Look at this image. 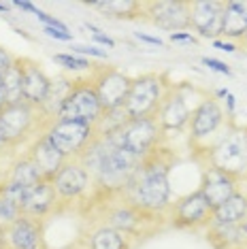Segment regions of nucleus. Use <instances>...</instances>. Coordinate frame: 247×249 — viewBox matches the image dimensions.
Instances as JSON below:
<instances>
[{
    "mask_svg": "<svg viewBox=\"0 0 247 249\" xmlns=\"http://www.w3.org/2000/svg\"><path fill=\"white\" fill-rule=\"evenodd\" d=\"M171 164V154L156 147L141 160L126 188L122 190L124 202H128L143 215H156L168 209L171 205V181H168Z\"/></svg>",
    "mask_w": 247,
    "mask_h": 249,
    "instance_id": "nucleus-1",
    "label": "nucleus"
},
{
    "mask_svg": "<svg viewBox=\"0 0 247 249\" xmlns=\"http://www.w3.org/2000/svg\"><path fill=\"white\" fill-rule=\"evenodd\" d=\"M77 160L89 173L92 185H96L103 194L122 192L141 164V158L120 147L113 134L96 137Z\"/></svg>",
    "mask_w": 247,
    "mask_h": 249,
    "instance_id": "nucleus-2",
    "label": "nucleus"
},
{
    "mask_svg": "<svg viewBox=\"0 0 247 249\" xmlns=\"http://www.w3.org/2000/svg\"><path fill=\"white\" fill-rule=\"evenodd\" d=\"M171 88L164 75L160 72H145L132 79L130 92L124 103L128 120H145V117H156L162 100Z\"/></svg>",
    "mask_w": 247,
    "mask_h": 249,
    "instance_id": "nucleus-3",
    "label": "nucleus"
},
{
    "mask_svg": "<svg viewBox=\"0 0 247 249\" xmlns=\"http://www.w3.org/2000/svg\"><path fill=\"white\" fill-rule=\"evenodd\" d=\"M209 168L222 171L234 179L247 177V130L230 126V130L217 141L207 154Z\"/></svg>",
    "mask_w": 247,
    "mask_h": 249,
    "instance_id": "nucleus-4",
    "label": "nucleus"
},
{
    "mask_svg": "<svg viewBox=\"0 0 247 249\" xmlns=\"http://www.w3.org/2000/svg\"><path fill=\"white\" fill-rule=\"evenodd\" d=\"M45 139L66 160H77L89 147V143L96 139V128H94V124H86V122L55 120L45 130Z\"/></svg>",
    "mask_w": 247,
    "mask_h": 249,
    "instance_id": "nucleus-5",
    "label": "nucleus"
},
{
    "mask_svg": "<svg viewBox=\"0 0 247 249\" xmlns=\"http://www.w3.org/2000/svg\"><path fill=\"white\" fill-rule=\"evenodd\" d=\"M100 115H103V107H100L96 89L92 86V79H77L55 120L96 124Z\"/></svg>",
    "mask_w": 247,
    "mask_h": 249,
    "instance_id": "nucleus-6",
    "label": "nucleus"
},
{
    "mask_svg": "<svg viewBox=\"0 0 247 249\" xmlns=\"http://www.w3.org/2000/svg\"><path fill=\"white\" fill-rule=\"evenodd\" d=\"M162 134L164 132L160 130L158 120L156 117H145V120H130L122 130L113 132V137L128 154L143 160L145 156L158 147Z\"/></svg>",
    "mask_w": 247,
    "mask_h": 249,
    "instance_id": "nucleus-7",
    "label": "nucleus"
},
{
    "mask_svg": "<svg viewBox=\"0 0 247 249\" xmlns=\"http://www.w3.org/2000/svg\"><path fill=\"white\" fill-rule=\"evenodd\" d=\"M89 79H92V86L96 89L103 111L122 109L132 86L130 77L124 75L122 71L113 69V66H98V69L92 71Z\"/></svg>",
    "mask_w": 247,
    "mask_h": 249,
    "instance_id": "nucleus-8",
    "label": "nucleus"
},
{
    "mask_svg": "<svg viewBox=\"0 0 247 249\" xmlns=\"http://www.w3.org/2000/svg\"><path fill=\"white\" fill-rule=\"evenodd\" d=\"M36 111L38 109L26 103L2 107V111H0V134L4 137L9 147H15L28 139V134L35 128Z\"/></svg>",
    "mask_w": 247,
    "mask_h": 249,
    "instance_id": "nucleus-9",
    "label": "nucleus"
},
{
    "mask_svg": "<svg viewBox=\"0 0 247 249\" xmlns=\"http://www.w3.org/2000/svg\"><path fill=\"white\" fill-rule=\"evenodd\" d=\"M145 18L162 30L181 32L190 28V2L181 0H158L145 2Z\"/></svg>",
    "mask_w": 247,
    "mask_h": 249,
    "instance_id": "nucleus-10",
    "label": "nucleus"
},
{
    "mask_svg": "<svg viewBox=\"0 0 247 249\" xmlns=\"http://www.w3.org/2000/svg\"><path fill=\"white\" fill-rule=\"evenodd\" d=\"M190 28L200 36L215 38L224 30V0H194L190 2Z\"/></svg>",
    "mask_w": 247,
    "mask_h": 249,
    "instance_id": "nucleus-11",
    "label": "nucleus"
},
{
    "mask_svg": "<svg viewBox=\"0 0 247 249\" xmlns=\"http://www.w3.org/2000/svg\"><path fill=\"white\" fill-rule=\"evenodd\" d=\"M211 213L213 207L200 190L192 192V194L183 196L181 200L173 209V226L175 228H198L205 226L207 222L211 224Z\"/></svg>",
    "mask_w": 247,
    "mask_h": 249,
    "instance_id": "nucleus-12",
    "label": "nucleus"
},
{
    "mask_svg": "<svg viewBox=\"0 0 247 249\" xmlns=\"http://www.w3.org/2000/svg\"><path fill=\"white\" fill-rule=\"evenodd\" d=\"M18 66L21 71V96L24 103L41 109V105L45 103V96L49 92L52 79L45 75V71L41 69V64L30 58H18Z\"/></svg>",
    "mask_w": 247,
    "mask_h": 249,
    "instance_id": "nucleus-13",
    "label": "nucleus"
},
{
    "mask_svg": "<svg viewBox=\"0 0 247 249\" xmlns=\"http://www.w3.org/2000/svg\"><path fill=\"white\" fill-rule=\"evenodd\" d=\"M52 183L60 200H75L89 190L92 177L79 160H69L52 179Z\"/></svg>",
    "mask_w": 247,
    "mask_h": 249,
    "instance_id": "nucleus-14",
    "label": "nucleus"
},
{
    "mask_svg": "<svg viewBox=\"0 0 247 249\" xmlns=\"http://www.w3.org/2000/svg\"><path fill=\"white\" fill-rule=\"evenodd\" d=\"M190 117H192V111H190L188 103H185L181 89L171 86L168 92L162 100L158 113H156V120H158V126L162 132H171V130H181L190 124Z\"/></svg>",
    "mask_w": 247,
    "mask_h": 249,
    "instance_id": "nucleus-15",
    "label": "nucleus"
},
{
    "mask_svg": "<svg viewBox=\"0 0 247 249\" xmlns=\"http://www.w3.org/2000/svg\"><path fill=\"white\" fill-rule=\"evenodd\" d=\"M224 124V109L220 107L215 98L207 96L200 100V105L192 111L190 117V139L192 141H203L209 139L211 134H215L220 126Z\"/></svg>",
    "mask_w": 247,
    "mask_h": 249,
    "instance_id": "nucleus-16",
    "label": "nucleus"
},
{
    "mask_svg": "<svg viewBox=\"0 0 247 249\" xmlns=\"http://www.w3.org/2000/svg\"><path fill=\"white\" fill-rule=\"evenodd\" d=\"M4 232H7L11 249H45L43 226L35 217L19 215L15 222H11L7 226Z\"/></svg>",
    "mask_w": 247,
    "mask_h": 249,
    "instance_id": "nucleus-17",
    "label": "nucleus"
},
{
    "mask_svg": "<svg viewBox=\"0 0 247 249\" xmlns=\"http://www.w3.org/2000/svg\"><path fill=\"white\" fill-rule=\"evenodd\" d=\"M237 185H239V179L230 177V175L222 171H215V168H207L203 175V183H200V192L209 200V205L215 209L222 202H226L230 196L237 194L239 192Z\"/></svg>",
    "mask_w": 247,
    "mask_h": 249,
    "instance_id": "nucleus-18",
    "label": "nucleus"
},
{
    "mask_svg": "<svg viewBox=\"0 0 247 249\" xmlns=\"http://www.w3.org/2000/svg\"><path fill=\"white\" fill-rule=\"evenodd\" d=\"M28 158L35 162V166L38 168V173H41V177L45 181H52L55 175H58L60 168L69 162L52 143H49L47 139H45V134H43V137H38L36 143L30 147V154H28Z\"/></svg>",
    "mask_w": 247,
    "mask_h": 249,
    "instance_id": "nucleus-19",
    "label": "nucleus"
},
{
    "mask_svg": "<svg viewBox=\"0 0 247 249\" xmlns=\"http://www.w3.org/2000/svg\"><path fill=\"white\" fill-rule=\"evenodd\" d=\"M55 200H58V194L53 190V183L52 181H41L36 188H32L28 192V198H26L24 207H21V215L43 219L55 207Z\"/></svg>",
    "mask_w": 247,
    "mask_h": 249,
    "instance_id": "nucleus-20",
    "label": "nucleus"
},
{
    "mask_svg": "<svg viewBox=\"0 0 247 249\" xmlns=\"http://www.w3.org/2000/svg\"><path fill=\"white\" fill-rule=\"evenodd\" d=\"M226 38L247 36V0H228L224 2V30Z\"/></svg>",
    "mask_w": 247,
    "mask_h": 249,
    "instance_id": "nucleus-21",
    "label": "nucleus"
},
{
    "mask_svg": "<svg viewBox=\"0 0 247 249\" xmlns=\"http://www.w3.org/2000/svg\"><path fill=\"white\" fill-rule=\"evenodd\" d=\"M247 219V196L243 192H237L230 196L226 202L213 209L211 213V226H232Z\"/></svg>",
    "mask_w": 247,
    "mask_h": 249,
    "instance_id": "nucleus-22",
    "label": "nucleus"
},
{
    "mask_svg": "<svg viewBox=\"0 0 247 249\" xmlns=\"http://www.w3.org/2000/svg\"><path fill=\"white\" fill-rule=\"evenodd\" d=\"M72 79H66V77H55L52 79V86H49V92L45 96V103L41 105V113L43 117H52V122H55V117H58V113L62 109V105H64L66 96L71 94L72 89Z\"/></svg>",
    "mask_w": 247,
    "mask_h": 249,
    "instance_id": "nucleus-23",
    "label": "nucleus"
},
{
    "mask_svg": "<svg viewBox=\"0 0 247 249\" xmlns=\"http://www.w3.org/2000/svg\"><path fill=\"white\" fill-rule=\"evenodd\" d=\"M88 7L98 9L115 19H137L145 15V2L134 0H103V2H86Z\"/></svg>",
    "mask_w": 247,
    "mask_h": 249,
    "instance_id": "nucleus-24",
    "label": "nucleus"
},
{
    "mask_svg": "<svg viewBox=\"0 0 247 249\" xmlns=\"http://www.w3.org/2000/svg\"><path fill=\"white\" fill-rule=\"evenodd\" d=\"M141 217L143 213H139L134 207H130L126 202L124 207H117L113 209L109 215H106V224L109 228H113L122 234H132V232L139 230V224H141Z\"/></svg>",
    "mask_w": 247,
    "mask_h": 249,
    "instance_id": "nucleus-25",
    "label": "nucleus"
},
{
    "mask_svg": "<svg viewBox=\"0 0 247 249\" xmlns=\"http://www.w3.org/2000/svg\"><path fill=\"white\" fill-rule=\"evenodd\" d=\"M89 249H128V239L109 226H100L89 236Z\"/></svg>",
    "mask_w": 247,
    "mask_h": 249,
    "instance_id": "nucleus-26",
    "label": "nucleus"
},
{
    "mask_svg": "<svg viewBox=\"0 0 247 249\" xmlns=\"http://www.w3.org/2000/svg\"><path fill=\"white\" fill-rule=\"evenodd\" d=\"M7 181H13V183H19L24 188H36L41 181H45L38 173V168L35 166V162L30 158H21L19 162H15V166L11 168V175Z\"/></svg>",
    "mask_w": 247,
    "mask_h": 249,
    "instance_id": "nucleus-27",
    "label": "nucleus"
},
{
    "mask_svg": "<svg viewBox=\"0 0 247 249\" xmlns=\"http://www.w3.org/2000/svg\"><path fill=\"white\" fill-rule=\"evenodd\" d=\"M2 88H4V105L24 103V96H21V71L18 66V58H15V64L2 75Z\"/></svg>",
    "mask_w": 247,
    "mask_h": 249,
    "instance_id": "nucleus-28",
    "label": "nucleus"
},
{
    "mask_svg": "<svg viewBox=\"0 0 247 249\" xmlns=\"http://www.w3.org/2000/svg\"><path fill=\"white\" fill-rule=\"evenodd\" d=\"M30 190L32 188H24V185L13 183V181H4V183L0 185V194L7 198L11 205L18 207L19 213H21V207H24V202H26V198H28V192H30Z\"/></svg>",
    "mask_w": 247,
    "mask_h": 249,
    "instance_id": "nucleus-29",
    "label": "nucleus"
},
{
    "mask_svg": "<svg viewBox=\"0 0 247 249\" xmlns=\"http://www.w3.org/2000/svg\"><path fill=\"white\" fill-rule=\"evenodd\" d=\"M53 62L60 64V66H64L66 71H88V69H92L89 60L81 58V55H77V53H55Z\"/></svg>",
    "mask_w": 247,
    "mask_h": 249,
    "instance_id": "nucleus-30",
    "label": "nucleus"
},
{
    "mask_svg": "<svg viewBox=\"0 0 247 249\" xmlns=\"http://www.w3.org/2000/svg\"><path fill=\"white\" fill-rule=\"evenodd\" d=\"M19 209L15 207V205H11V202L4 198L2 194H0V222L2 224H11V222H15V219L19 217Z\"/></svg>",
    "mask_w": 247,
    "mask_h": 249,
    "instance_id": "nucleus-31",
    "label": "nucleus"
},
{
    "mask_svg": "<svg viewBox=\"0 0 247 249\" xmlns=\"http://www.w3.org/2000/svg\"><path fill=\"white\" fill-rule=\"evenodd\" d=\"M36 18L43 21L45 28H55V30H62V32H69V28H66L58 18H52L49 13H43V11H36Z\"/></svg>",
    "mask_w": 247,
    "mask_h": 249,
    "instance_id": "nucleus-32",
    "label": "nucleus"
},
{
    "mask_svg": "<svg viewBox=\"0 0 247 249\" xmlns=\"http://www.w3.org/2000/svg\"><path fill=\"white\" fill-rule=\"evenodd\" d=\"M13 64H15V55L0 45V75H4Z\"/></svg>",
    "mask_w": 247,
    "mask_h": 249,
    "instance_id": "nucleus-33",
    "label": "nucleus"
},
{
    "mask_svg": "<svg viewBox=\"0 0 247 249\" xmlns=\"http://www.w3.org/2000/svg\"><path fill=\"white\" fill-rule=\"evenodd\" d=\"M203 64H205V66H209L211 71L222 72V75H230V72H232V71L228 69V64H224V62L215 60V58H203Z\"/></svg>",
    "mask_w": 247,
    "mask_h": 249,
    "instance_id": "nucleus-34",
    "label": "nucleus"
},
{
    "mask_svg": "<svg viewBox=\"0 0 247 249\" xmlns=\"http://www.w3.org/2000/svg\"><path fill=\"white\" fill-rule=\"evenodd\" d=\"M86 28H88L89 32H92L94 41H98V43H103V45H109V47H113V45H115V41H113V38L105 36V35H103V30H98L96 26H92V24H86Z\"/></svg>",
    "mask_w": 247,
    "mask_h": 249,
    "instance_id": "nucleus-35",
    "label": "nucleus"
},
{
    "mask_svg": "<svg viewBox=\"0 0 247 249\" xmlns=\"http://www.w3.org/2000/svg\"><path fill=\"white\" fill-rule=\"evenodd\" d=\"M171 41L173 43H192V45L198 43V41H196V36H192L190 32H173Z\"/></svg>",
    "mask_w": 247,
    "mask_h": 249,
    "instance_id": "nucleus-36",
    "label": "nucleus"
},
{
    "mask_svg": "<svg viewBox=\"0 0 247 249\" xmlns=\"http://www.w3.org/2000/svg\"><path fill=\"white\" fill-rule=\"evenodd\" d=\"M72 52L75 53H89V55H94V58H106V53L100 52V49H96V47H81V45H75Z\"/></svg>",
    "mask_w": 247,
    "mask_h": 249,
    "instance_id": "nucleus-37",
    "label": "nucleus"
},
{
    "mask_svg": "<svg viewBox=\"0 0 247 249\" xmlns=\"http://www.w3.org/2000/svg\"><path fill=\"white\" fill-rule=\"evenodd\" d=\"M45 35L52 38H58V41H72L71 32H62V30H55V28H45Z\"/></svg>",
    "mask_w": 247,
    "mask_h": 249,
    "instance_id": "nucleus-38",
    "label": "nucleus"
},
{
    "mask_svg": "<svg viewBox=\"0 0 247 249\" xmlns=\"http://www.w3.org/2000/svg\"><path fill=\"white\" fill-rule=\"evenodd\" d=\"M13 7H18L21 11H30V13H35V15H36V11H38L35 4H30V2H13Z\"/></svg>",
    "mask_w": 247,
    "mask_h": 249,
    "instance_id": "nucleus-39",
    "label": "nucleus"
},
{
    "mask_svg": "<svg viewBox=\"0 0 247 249\" xmlns=\"http://www.w3.org/2000/svg\"><path fill=\"white\" fill-rule=\"evenodd\" d=\"M137 38H139V41H145V43H151V45H162L160 38H156V36H147V35H141V32H137Z\"/></svg>",
    "mask_w": 247,
    "mask_h": 249,
    "instance_id": "nucleus-40",
    "label": "nucleus"
},
{
    "mask_svg": "<svg viewBox=\"0 0 247 249\" xmlns=\"http://www.w3.org/2000/svg\"><path fill=\"white\" fill-rule=\"evenodd\" d=\"M213 45H215V47H220L222 52H237V49H234V45H230V43H222V41H213Z\"/></svg>",
    "mask_w": 247,
    "mask_h": 249,
    "instance_id": "nucleus-41",
    "label": "nucleus"
},
{
    "mask_svg": "<svg viewBox=\"0 0 247 249\" xmlns=\"http://www.w3.org/2000/svg\"><path fill=\"white\" fill-rule=\"evenodd\" d=\"M4 107V88H2V75H0V111Z\"/></svg>",
    "mask_w": 247,
    "mask_h": 249,
    "instance_id": "nucleus-42",
    "label": "nucleus"
},
{
    "mask_svg": "<svg viewBox=\"0 0 247 249\" xmlns=\"http://www.w3.org/2000/svg\"><path fill=\"white\" fill-rule=\"evenodd\" d=\"M7 147H9V143H7V141H4L2 134H0V151H4V149H7Z\"/></svg>",
    "mask_w": 247,
    "mask_h": 249,
    "instance_id": "nucleus-43",
    "label": "nucleus"
},
{
    "mask_svg": "<svg viewBox=\"0 0 247 249\" xmlns=\"http://www.w3.org/2000/svg\"><path fill=\"white\" fill-rule=\"evenodd\" d=\"M7 11V4H0V13H4Z\"/></svg>",
    "mask_w": 247,
    "mask_h": 249,
    "instance_id": "nucleus-44",
    "label": "nucleus"
}]
</instances>
